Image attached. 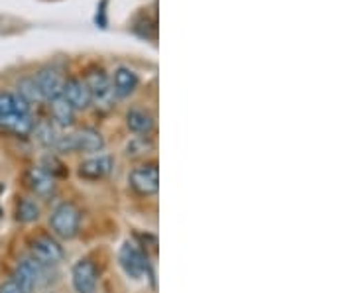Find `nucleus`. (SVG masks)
Instances as JSON below:
<instances>
[{
  "label": "nucleus",
  "instance_id": "13",
  "mask_svg": "<svg viewBox=\"0 0 354 293\" xmlns=\"http://www.w3.org/2000/svg\"><path fill=\"white\" fill-rule=\"evenodd\" d=\"M34 116L32 113H14V115L0 116V130L14 134V136H30L34 130Z\"/></svg>",
  "mask_w": 354,
  "mask_h": 293
},
{
  "label": "nucleus",
  "instance_id": "12",
  "mask_svg": "<svg viewBox=\"0 0 354 293\" xmlns=\"http://www.w3.org/2000/svg\"><path fill=\"white\" fill-rule=\"evenodd\" d=\"M65 101L69 102L75 111H85L93 102H91V93H88L85 81L71 77L64 83V93H62Z\"/></svg>",
  "mask_w": 354,
  "mask_h": 293
},
{
  "label": "nucleus",
  "instance_id": "6",
  "mask_svg": "<svg viewBox=\"0 0 354 293\" xmlns=\"http://www.w3.org/2000/svg\"><path fill=\"white\" fill-rule=\"evenodd\" d=\"M46 274H48L46 266L38 264L34 258H24L18 262V266L14 270L12 280L24 293H34L48 281Z\"/></svg>",
  "mask_w": 354,
  "mask_h": 293
},
{
  "label": "nucleus",
  "instance_id": "21",
  "mask_svg": "<svg viewBox=\"0 0 354 293\" xmlns=\"http://www.w3.org/2000/svg\"><path fill=\"white\" fill-rule=\"evenodd\" d=\"M153 148L152 140L148 136H136L128 142L127 148H124V155L127 158H140V155H146Z\"/></svg>",
  "mask_w": 354,
  "mask_h": 293
},
{
  "label": "nucleus",
  "instance_id": "24",
  "mask_svg": "<svg viewBox=\"0 0 354 293\" xmlns=\"http://www.w3.org/2000/svg\"><path fill=\"white\" fill-rule=\"evenodd\" d=\"M48 293H53V292H48Z\"/></svg>",
  "mask_w": 354,
  "mask_h": 293
},
{
  "label": "nucleus",
  "instance_id": "10",
  "mask_svg": "<svg viewBox=\"0 0 354 293\" xmlns=\"http://www.w3.org/2000/svg\"><path fill=\"white\" fill-rule=\"evenodd\" d=\"M26 185L38 199H51L57 191V183L48 171H44L39 166L30 167L26 171Z\"/></svg>",
  "mask_w": 354,
  "mask_h": 293
},
{
  "label": "nucleus",
  "instance_id": "2",
  "mask_svg": "<svg viewBox=\"0 0 354 293\" xmlns=\"http://www.w3.org/2000/svg\"><path fill=\"white\" fill-rule=\"evenodd\" d=\"M53 148L62 153H99L104 150V138L95 128H79L73 134H59Z\"/></svg>",
  "mask_w": 354,
  "mask_h": 293
},
{
  "label": "nucleus",
  "instance_id": "7",
  "mask_svg": "<svg viewBox=\"0 0 354 293\" xmlns=\"http://www.w3.org/2000/svg\"><path fill=\"white\" fill-rule=\"evenodd\" d=\"M128 187L138 197H153L160 191V169L156 164H144L128 173Z\"/></svg>",
  "mask_w": 354,
  "mask_h": 293
},
{
  "label": "nucleus",
  "instance_id": "22",
  "mask_svg": "<svg viewBox=\"0 0 354 293\" xmlns=\"http://www.w3.org/2000/svg\"><path fill=\"white\" fill-rule=\"evenodd\" d=\"M106 4H109V0H101V4L97 6V16H95V22L99 28H106Z\"/></svg>",
  "mask_w": 354,
  "mask_h": 293
},
{
  "label": "nucleus",
  "instance_id": "9",
  "mask_svg": "<svg viewBox=\"0 0 354 293\" xmlns=\"http://www.w3.org/2000/svg\"><path fill=\"white\" fill-rule=\"evenodd\" d=\"M114 171V158L111 153H99L83 160L77 167V176L85 181H102Z\"/></svg>",
  "mask_w": 354,
  "mask_h": 293
},
{
  "label": "nucleus",
  "instance_id": "17",
  "mask_svg": "<svg viewBox=\"0 0 354 293\" xmlns=\"http://www.w3.org/2000/svg\"><path fill=\"white\" fill-rule=\"evenodd\" d=\"M50 108H51V118L55 124L59 126H73L75 124V108L65 101L64 97H57L50 101Z\"/></svg>",
  "mask_w": 354,
  "mask_h": 293
},
{
  "label": "nucleus",
  "instance_id": "20",
  "mask_svg": "<svg viewBox=\"0 0 354 293\" xmlns=\"http://www.w3.org/2000/svg\"><path fill=\"white\" fill-rule=\"evenodd\" d=\"M39 167H41L44 171H48L53 179L67 178V176H69V169H67V166H65L64 162H62L55 153H48V155H44V160H41Z\"/></svg>",
  "mask_w": 354,
  "mask_h": 293
},
{
  "label": "nucleus",
  "instance_id": "16",
  "mask_svg": "<svg viewBox=\"0 0 354 293\" xmlns=\"http://www.w3.org/2000/svg\"><path fill=\"white\" fill-rule=\"evenodd\" d=\"M14 215L16 220L22 223V225H32L41 217V207L34 199V197H20L16 201V209H14Z\"/></svg>",
  "mask_w": 354,
  "mask_h": 293
},
{
  "label": "nucleus",
  "instance_id": "8",
  "mask_svg": "<svg viewBox=\"0 0 354 293\" xmlns=\"http://www.w3.org/2000/svg\"><path fill=\"white\" fill-rule=\"evenodd\" d=\"M99 268L91 258L77 260L71 268V285L75 293H97L99 287Z\"/></svg>",
  "mask_w": 354,
  "mask_h": 293
},
{
  "label": "nucleus",
  "instance_id": "14",
  "mask_svg": "<svg viewBox=\"0 0 354 293\" xmlns=\"http://www.w3.org/2000/svg\"><path fill=\"white\" fill-rule=\"evenodd\" d=\"M140 77L136 71H132L130 67H118L114 71L113 77V91L114 97L118 99H127L134 91L138 89Z\"/></svg>",
  "mask_w": 354,
  "mask_h": 293
},
{
  "label": "nucleus",
  "instance_id": "18",
  "mask_svg": "<svg viewBox=\"0 0 354 293\" xmlns=\"http://www.w3.org/2000/svg\"><path fill=\"white\" fill-rule=\"evenodd\" d=\"M32 134H34V138H36L41 146H46V148H53L57 138H59L57 128H55V122H53V120H39V122H36Z\"/></svg>",
  "mask_w": 354,
  "mask_h": 293
},
{
  "label": "nucleus",
  "instance_id": "1",
  "mask_svg": "<svg viewBox=\"0 0 354 293\" xmlns=\"http://www.w3.org/2000/svg\"><path fill=\"white\" fill-rule=\"evenodd\" d=\"M83 213L73 201H64L55 205L50 215L51 234L59 240H73L79 236Z\"/></svg>",
  "mask_w": 354,
  "mask_h": 293
},
{
  "label": "nucleus",
  "instance_id": "4",
  "mask_svg": "<svg viewBox=\"0 0 354 293\" xmlns=\"http://www.w3.org/2000/svg\"><path fill=\"white\" fill-rule=\"evenodd\" d=\"M30 254H32L30 258H34L41 266L53 268L64 262L65 250L55 236L36 234L34 238H30Z\"/></svg>",
  "mask_w": 354,
  "mask_h": 293
},
{
  "label": "nucleus",
  "instance_id": "3",
  "mask_svg": "<svg viewBox=\"0 0 354 293\" xmlns=\"http://www.w3.org/2000/svg\"><path fill=\"white\" fill-rule=\"evenodd\" d=\"M118 266L122 268V272L127 274L130 280L134 281L152 276L146 252L140 248L138 244L130 243V240H127L118 250Z\"/></svg>",
  "mask_w": 354,
  "mask_h": 293
},
{
  "label": "nucleus",
  "instance_id": "19",
  "mask_svg": "<svg viewBox=\"0 0 354 293\" xmlns=\"http://www.w3.org/2000/svg\"><path fill=\"white\" fill-rule=\"evenodd\" d=\"M18 95L24 99L30 106L32 104H36V102H41V93L38 89V83H36V79L34 77H22L20 81H18Z\"/></svg>",
  "mask_w": 354,
  "mask_h": 293
},
{
  "label": "nucleus",
  "instance_id": "5",
  "mask_svg": "<svg viewBox=\"0 0 354 293\" xmlns=\"http://www.w3.org/2000/svg\"><path fill=\"white\" fill-rule=\"evenodd\" d=\"M85 85H87L88 93H91V102H95L97 108L109 111L113 108L114 102V91L113 81L104 73V69H91L85 77Z\"/></svg>",
  "mask_w": 354,
  "mask_h": 293
},
{
  "label": "nucleus",
  "instance_id": "15",
  "mask_svg": "<svg viewBox=\"0 0 354 293\" xmlns=\"http://www.w3.org/2000/svg\"><path fill=\"white\" fill-rule=\"evenodd\" d=\"M127 126L138 136H148L153 130V116L144 108H130L127 113Z\"/></svg>",
  "mask_w": 354,
  "mask_h": 293
},
{
  "label": "nucleus",
  "instance_id": "23",
  "mask_svg": "<svg viewBox=\"0 0 354 293\" xmlns=\"http://www.w3.org/2000/svg\"><path fill=\"white\" fill-rule=\"evenodd\" d=\"M0 293H24L18 285H16V281L10 278V280H6L2 285H0Z\"/></svg>",
  "mask_w": 354,
  "mask_h": 293
},
{
  "label": "nucleus",
  "instance_id": "11",
  "mask_svg": "<svg viewBox=\"0 0 354 293\" xmlns=\"http://www.w3.org/2000/svg\"><path fill=\"white\" fill-rule=\"evenodd\" d=\"M36 83H38V89L41 93V99L44 101H53V99H57V97H62V93H64V83L65 79L59 75V71L57 69H53V67H44V69H39L38 73H36Z\"/></svg>",
  "mask_w": 354,
  "mask_h": 293
}]
</instances>
